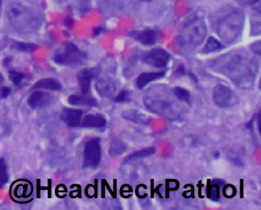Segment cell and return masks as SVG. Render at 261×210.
Instances as JSON below:
<instances>
[{
  "mask_svg": "<svg viewBox=\"0 0 261 210\" xmlns=\"http://www.w3.org/2000/svg\"><path fill=\"white\" fill-rule=\"evenodd\" d=\"M208 33L203 14L194 13L187 19L177 37V43L185 52H192L200 46Z\"/></svg>",
  "mask_w": 261,
  "mask_h": 210,
  "instance_id": "6da1fadb",
  "label": "cell"
},
{
  "mask_svg": "<svg viewBox=\"0 0 261 210\" xmlns=\"http://www.w3.org/2000/svg\"><path fill=\"white\" fill-rule=\"evenodd\" d=\"M7 15L10 24L20 32L34 31L40 24V17L37 13L17 3L9 6Z\"/></svg>",
  "mask_w": 261,
  "mask_h": 210,
  "instance_id": "7a4b0ae2",
  "label": "cell"
},
{
  "mask_svg": "<svg viewBox=\"0 0 261 210\" xmlns=\"http://www.w3.org/2000/svg\"><path fill=\"white\" fill-rule=\"evenodd\" d=\"M245 14L240 9H234L221 19L217 26V33L227 44L234 43L243 32Z\"/></svg>",
  "mask_w": 261,
  "mask_h": 210,
  "instance_id": "3957f363",
  "label": "cell"
},
{
  "mask_svg": "<svg viewBox=\"0 0 261 210\" xmlns=\"http://www.w3.org/2000/svg\"><path fill=\"white\" fill-rule=\"evenodd\" d=\"M225 69L226 75L231 77L237 85H244L246 87L248 84H253V63L249 58L242 55H236L226 65Z\"/></svg>",
  "mask_w": 261,
  "mask_h": 210,
  "instance_id": "277c9868",
  "label": "cell"
},
{
  "mask_svg": "<svg viewBox=\"0 0 261 210\" xmlns=\"http://www.w3.org/2000/svg\"><path fill=\"white\" fill-rule=\"evenodd\" d=\"M87 55L72 43H65L54 55L55 63L61 65H77L86 60Z\"/></svg>",
  "mask_w": 261,
  "mask_h": 210,
  "instance_id": "5b68a950",
  "label": "cell"
},
{
  "mask_svg": "<svg viewBox=\"0 0 261 210\" xmlns=\"http://www.w3.org/2000/svg\"><path fill=\"white\" fill-rule=\"evenodd\" d=\"M101 146L99 138H92L88 141L83 150L84 167H97L101 160Z\"/></svg>",
  "mask_w": 261,
  "mask_h": 210,
  "instance_id": "8992f818",
  "label": "cell"
},
{
  "mask_svg": "<svg viewBox=\"0 0 261 210\" xmlns=\"http://www.w3.org/2000/svg\"><path fill=\"white\" fill-rule=\"evenodd\" d=\"M213 100L218 107H231L237 103V96H236L230 87L218 84L216 86L213 92Z\"/></svg>",
  "mask_w": 261,
  "mask_h": 210,
  "instance_id": "52a82bcc",
  "label": "cell"
},
{
  "mask_svg": "<svg viewBox=\"0 0 261 210\" xmlns=\"http://www.w3.org/2000/svg\"><path fill=\"white\" fill-rule=\"evenodd\" d=\"M143 62L146 64L155 67V68H165L168 65L170 60V55L166 50L162 48L154 49L145 52L142 56Z\"/></svg>",
  "mask_w": 261,
  "mask_h": 210,
  "instance_id": "ba28073f",
  "label": "cell"
},
{
  "mask_svg": "<svg viewBox=\"0 0 261 210\" xmlns=\"http://www.w3.org/2000/svg\"><path fill=\"white\" fill-rule=\"evenodd\" d=\"M129 36L144 46H153L157 43L159 39V33L151 29L134 30L129 33Z\"/></svg>",
  "mask_w": 261,
  "mask_h": 210,
  "instance_id": "9c48e42d",
  "label": "cell"
},
{
  "mask_svg": "<svg viewBox=\"0 0 261 210\" xmlns=\"http://www.w3.org/2000/svg\"><path fill=\"white\" fill-rule=\"evenodd\" d=\"M53 101V96L44 91H35L29 96L27 104L32 109H42L49 106Z\"/></svg>",
  "mask_w": 261,
  "mask_h": 210,
  "instance_id": "30bf717a",
  "label": "cell"
},
{
  "mask_svg": "<svg viewBox=\"0 0 261 210\" xmlns=\"http://www.w3.org/2000/svg\"><path fill=\"white\" fill-rule=\"evenodd\" d=\"M82 116H83V111L80 109H65L61 113V118L68 126L75 128L80 126Z\"/></svg>",
  "mask_w": 261,
  "mask_h": 210,
  "instance_id": "8fae6325",
  "label": "cell"
},
{
  "mask_svg": "<svg viewBox=\"0 0 261 210\" xmlns=\"http://www.w3.org/2000/svg\"><path fill=\"white\" fill-rule=\"evenodd\" d=\"M93 77V72L88 68H83L77 74L79 85L83 95H88L90 92Z\"/></svg>",
  "mask_w": 261,
  "mask_h": 210,
  "instance_id": "7c38bea8",
  "label": "cell"
},
{
  "mask_svg": "<svg viewBox=\"0 0 261 210\" xmlns=\"http://www.w3.org/2000/svg\"><path fill=\"white\" fill-rule=\"evenodd\" d=\"M166 71H160V72L142 73L138 76L136 80V85L138 89L144 88L145 86L148 85L153 81H157L159 79L165 77Z\"/></svg>",
  "mask_w": 261,
  "mask_h": 210,
  "instance_id": "4fadbf2b",
  "label": "cell"
},
{
  "mask_svg": "<svg viewBox=\"0 0 261 210\" xmlns=\"http://www.w3.org/2000/svg\"><path fill=\"white\" fill-rule=\"evenodd\" d=\"M106 125V118L102 115L90 114L84 116L80 125L83 128H103Z\"/></svg>",
  "mask_w": 261,
  "mask_h": 210,
  "instance_id": "5bb4252c",
  "label": "cell"
},
{
  "mask_svg": "<svg viewBox=\"0 0 261 210\" xmlns=\"http://www.w3.org/2000/svg\"><path fill=\"white\" fill-rule=\"evenodd\" d=\"M61 88L62 87L61 83L54 78L41 79L37 82L35 83L34 85L32 87L33 90L44 89V90H50V91H61Z\"/></svg>",
  "mask_w": 261,
  "mask_h": 210,
  "instance_id": "9a60e30c",
  "label": "cell"
},
{
  "mask_svg": "<svg viewBox=\"0 0 261 210\" xmlns=\"http://www.w3.org/2000/svg\"><path fill=\"white\" fill-rule=\"evenodd\" d=\"M68 102L73 106H96L97 105V99L87 95H71L68 97Z\"/></svg>",
  "mask_w": 261,
  "mask_h": 210,
  "instance_id": "2e32d148",
  "label": "cell"
},
{
  "mask_svg": "<svg viewBox=\"0 0 261 210\" xmlns=\"http://www.w3.org/2000/svg\"><path fill=\"white\" fill-rule=\"evenodd\" d=\"M122 116L124 119L134 122V123L138 124V125H147L149 122L150 120L144 113H141L138 110H135V109L124 111L122 113Z\"/></svg>",
  "mask_w": 261,
  "mask_h": 210,
  "instance_id": "e0dca14e",
  "label": "cell"
},
{
  "mask_svg": "<svg viewBox=\"0 0 261 210\" xmlns=\"http://www.w3.org/2000/svg\"><path fill=\"white\" fill-rule=\"evenodd\" d=\"M97 88L100 95L103 96H111L115 92L116 87L112 81L109 79H102L97 83Z\"/></svg>",
  "mask_w": 261,
  "mask_h": 210,
  "instance_id": "ac0fdd59",
  "label": "cell"
},
{
  "mask_svg": "<svg viewBox=\"0 0 261 210\" xmlns=\"http://www.w3.org/2000/svg\"><path fill=\"white\" fill-rule=\"evenodd\" d=\"M126 149L127 147L123 141L120 139H115L111 143L109 153L112 157H117L126 152Z\"/></svg>",
  "mask_w": 261,
  "mask_h": 210,
  "instance_id": "d6986e66",
  "label": "cell"
},
{
  "mask_svg": "<svg viewBox=\"0 0 261 210\" xmlns=\"http://www.w3.org/2000/svg\"><path fill=\"white\" fill-rule=\"evenodd\" d=\"M155 152L156 149L154 147L142 149V150L136 151V152L132 153L130 155L128 156L126 158V161H134V160H138V159L150 157V156L155 154Z\"/></svg>",
  "mask_w": 261,
  "mask_h": 210,
  "instance_id": "ffe728a7",
  "label": "cell"
},
{
  "mask_svg": "<svg viewBox=\"0 0 261 210\" xmlns=\"http://www.w3.org/2000/svg\"><path fill=\"white\" fill-rule=\"evenodd\" d=\"M223 46L220 42L214 37L208 38L206 44L204 46L202 52L203 53H211V52H217L222 49Z\"/></svg>",
  "mask_w": 261,
  "mask_h": 210,
  "instance_id": "44dd1931",
  "label": "cell"
},
{
  "mask_svg": "<svg viewBox=\"0 0 261 210\" xmlns=\"http://www.w3.org/2000/svg\"><path fill=\"white\" fill-rule=\"evenodd\" d=\"M173 92H174L175 96L180 101L190 103L191 95L189 91H187L186 89L183 88V87H177L174 89Z\"/></svg>",
  "mask_w": 261,
  "mask_h": 210,
  "instance_id": "7402d4cb",
  "label": "cell"
},
{
  "mask_svg": "<svg viewBox=\"0 0 261 210\" xmlns=\"http://www.w3.org/2000/svg\"><path fill=\"white\" fill-rule=\"evenodd\" d=\"M8 179L7 163L4 159H0V188L4 186L8 182Z\"/></svg>",
  "mask_w": 261,
  "mask_h": 210,
  "instance_id": "603a6c76",
  "label": "cell"
},
{
  "mask_svg": "<svg viewBox=\"0 0 261 210\" xmlns=\"http://www.w3.org/2000/svg\"><path fill=\"white\" fill-rule=\"evenodd\" d=\"M9 78L13 84L15 85H20L24 78V74L22 72H19L16 70H10L9 72Z\"/></svg>",
  "mask_w": 261,
  "mask_h": 210,
  "instance_id": "cb8c5ba5",
  "label": "cell"
},
{
  "mask_svg": "<svg viewBox=\"0 0 261 210\" xmlns=\"http://www.w3.org/2000/svg\"><path fill=\"white\" fill-rule=\"evenodd\" d=\"M129 92L126 91H122L121 92H119L118 94V96H116L115 99H114V102H116V103H125V102L129 101Z\"/></svg>",
  "mask_w": 261,
  "mask_h": 210,
  "instance_id": "d4e9b609",
  "label": "cell"
},
{
  "mask_svg": "<svg viewBox=\"0 0 261 210\" xmlns=\"http://www.w3.org/2000/svg\"><path fill=\"white\" fill-rule=\"evenodd\" d=\"M16 48L20 50L21 52H31L34 51L36 46L30 44V43H17V44H16Z\"/></svg>",
  "mask_w": 261,
  "mask_h": 210,
  "instance_id": "484cf974",
  "label": "cell"
},
{
  "mask_svg": "<svg viewBox=\"0 0 261 210\" xmlns=\"http://www.w3.org/2000/svg\"><path fill=\"white\" fill-rule=\"evenodd\" d=\"M11 92V89L9 87H4L0 89V99H6Z\"/></svg>",
  "mask_w": 261,
  "mask_h": 210,
  "instance_id": "4316f807",
  "label": "cell"
},
{
  "mask_svg": "<svg viewBox=\"0 0 261 210\" xmlns=\"http://www.w3.org/2000/svg\"><path fill=\"white\" fill-rule=\"evenodd\" d=\"M239 2L243 4H246V5L249 6H256L258 4H259L260 0H239Z\"/></svg>",
  "mask_w": 261,
  "mask_h": 210,
  "instance_id": "83f0119b",
  "label": "cell"
},
{
  "mask_svg": "<svg viewBox=\"0 0 261 210\" xmlns=\"http://www.w3.org/2000/svg\"><path fill=\"white\" fill-rule=\"evenodd\" d=\"M251 48L252 51H253L254 53L260 55V42H256V43H253L251 46Z\"/></svg>",
  "mask_w": 261,
  "mask_h": 210,
  "instance_id": "f1b7e54d",
  "label": "cell"
},
{
  "mask_svg": "<svg viewBox=\"0 0 261 210\" xmlns=\"http://www.w3.org/2000/svg\"><path fill=\"white\" fill-rule=\"evenodd\" d=\"M176 74H177V75H183V74H185V68H184L183 65H180V66L177 68Z\"/></svg>",
  "mask_w": 261,
  "mask_h": 210,
  "instance_id": "f546056e",
  "label": "cell"
},
{
  "mask_svg": "<svg viewBox=\"0 0 261 210\" xmlns=\"http://www.w3.org/2000/svg\"><path fill=\"white\" fill-rule=\"evenodd\" d=\"M11 61H12V60H11V58H5V59H4V66H8L9 64H10V62H11Z\"/></svg>",
  "mask_w": 261,
  "mask_h": 210,
  "instance_id": "4dcf8cb0",
  "label": "cell"
},
{
  "mask_svg": "<svg viewBox=\"0 0 261 210\" xmlns=\"http://www.w3.org/2000/svg\"><path fill=\"white\" fill-rule=\"evenodd\" d=\"M191 77H192V78L193 79L194 81H197V78L196 77H195V75H194L193 74H190Z\"/></svg>",
  "mask_w": 261,
  "mask_h": 210,
  "instance_id": "1f68e13d",
  "label": "cell"
},
{
  "mask_svg": "<svg viewBox=\"0 0 261 210\" xmlns=\"http://www.w3.org/2000/svg\"><path fill=\"white\" fill-rule=\"evenodd\" d=\"M3 81H4V77L2 74H0V84L3 82Z\"/></svg>",
  "mask_w": 261,
  "mask_h": 210,
  "instance_id": "d6a6232c",
  "label": "cell"
},
{
  "mask_svg": "<svg viewBox=\"0 0 261 210\" xmlns=\"http://www.w3.org/2000/svg\"><path fill=\"white\" fill-rule=\"evenodd\" d=\"M55 1L58 3H63L65 2V1H68V0H55Z\"/></svg>",
  "mask_w": 261,
  "mask_h": 210,
  "instance_id": "836d02e7",
  "label": "cell"
},
{
  "mask_svg": "<svg viewBox=\"0 0 261 210\" xmlns=\"http://www.w3.org/2000/svg\"><path fill=\"white\" fill-rule=\"evenodd\" d=\"M0 11H1V0H0Z\"/></svg>",
  "mask_w": 261,
  "mask_h": 210,
  "instance_id": "e575fe53",
  "label": "cell"
}]
</instances>
